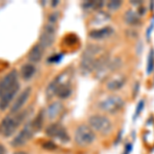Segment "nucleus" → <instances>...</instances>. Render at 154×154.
<instances>
[{"label": "nucleus", "instance_id": "39448f33", "mask_svg": "<svg viewBox=\"0 0 154 154\" xmlns=\"http://www.w3.org/2000/svg\"><path fill=\"white\" fill-rule=\"evenodd\" d=\"M36 134V131L34 130V128L32 126L31 122L27 123L24 126V128L14 138V140L11 141V146L14 147H21V146L25 145L30 139L32 138Z\"/></svg>", "mask_w": 154, "mask_h": 154}, {"label": "nucleus", "instance_id": "4be33fe9", "mask_svg": "<svg viewBox=\"0 0 154 154\" xmlns=\"http://www.w3.org/2000/svg\"><path fill=\"white\" fill-rule=\"evenodd\" d=\"M0 154H5V149L2 145H0Z\"/></svg>", "mask_w": 154, "mask_h": 154}, {"label": "nucleus", "instance_id": "0eeeda50", "mask_svg": "<svg viewBox=\"0 0 154 154\" xmlns=\"http://www.w3.org/2000/svg\"><path fill=\"white\" fill-rule=\"evenodd\" d=\"M18 83V72L17 70H11L0 80V97L7 91L11 89L14 86H16Z\"/></svg>", "mask_w": 154, "mask_h": 154}, {"label": "nucleus", "instance_id": "9b49d317", "mask_svg": "<svg viewBox=\"0 0 154 154\" xmlns=\"http://www.w3.org/2000/svg\"><path fill=\"white\" fill-rule=\"evenodd\" d=\"M125 82H126V78L125 75H122V74L121 75H116L112 77L110 80L107 81L106 88L107 89H109L111 91H115L122 88L125 84Z\"/></svg>", "mask_w": 154, "mask_h": 154}, {"label": "nucleus", "instance_id": "dca6fc26", "mask_svg": "<svg viewBox=\"0 0 154 154\" xmlns=\"http://www.w3.org/2000/svg\"><path fill=\"white\" fill-rule=\"evenodd\" d=\"M35 67H34L32 64H26L22 67L21 69V75L22 77L25 79V80H28V79L31 78L32 76L35 73Z\"/></svg>", "mask_w": 154, "mask_h": 154}, {"label": "nucleus", "instance_id": "a211bd4d", "mask_svg": "<svg viewBox=\"0 0 154 154\" xmlns=\"http://www.w3.org/2000/svg\"><path fill=\"white\" fill-rule=\"evenodd\" d=\"M30 122H31L32 126H33L34 130H35L36 133H37L38 131L41 130L42 125H43V114H42V113L38 114V115H37L32 121H30Z\"/></svg>", "mask_w": 154, "mask_h": 154}, {"label": "nucleus", "instance_id": "6e6552de", "mask_svg": "<svg viewBox=\"0 0 154 154\" xmlns=\"http://www.w3.org/2000/svg\"><path fill=\"white\" fill-rule=\"evenodd\" d=\"M45 134L48 137H51V138L59 139L62 142L69 141V136L66 128L64 126H62L60 123H51V125H49L45 128Z\"/></svg>", "mask_w": 154, "mask_h": 154}, {"label": "nucleus", "instance_id": "4468645a", "mask_svg": "<svg viewBox=\"0 0 154 154\" xmlns=\"http://www.w3.org/2000/svg\"><path fill=\"white\" fill-rule=\"evenodd\" d=\"M63 109H64V106L61 102H59V101L54 102V103H51V105L48 107V109H46V116H48L49 119H54L61 114Z\"/></svg>", "mask_w": 154, "mask_h": 154}, {"label": "nucleus", "instance_id": "aec40b11", "mask_svg": "<svg viewBox=\"0 0 154 154\" xmlns=\"http://www.w3.org/2000/svg\"><path fill=\"white\" fill-rule=\"evenodd\" d=\"M95 20L98 24H103V23H105V22L109 21V20H110V17H109L106 12L101 11V12H99V14H97Z\"/></svg>", "mask_w": 154, "mask_h": 154}, {"label": "nucleus", "instance_id": "f8f14e48", "mask_svg": "<svg viewBox=\"0 0 154 154\" xmlns=\"http://www.w3.org/2000/svg\"><path fill=\"white\" fill-rule=\"evenodd\" d=\"M43 53H44V48L39 43H37L29 51L28 60L31 63H38V62L41 61L42 57H43Z\"/></svg>", "mask_w": 154, "mask_h": 154}, {"label": "nucleus", "instance_id": "f257e3e1", "mask_svg": "<svg viewBox=\"0 0 154 154\" xmlns=\"http://www.w3.org/2000/svg\"><path fill=\"white\" fill-rule=\"evenodd\" d=\"M26 117L27 111L18 112L14 114V115L6 116L5 118H3L1 123H0V135L5 137V138L12 136Z\"/></svg>", "mask_w": 154, "mask_h": 154}, {"label": "nucleus", "instance_id": "ddd939ff", "mask_svg": "<svg viewBox=\"0 0 154 154\" xmlns=\"http://www.w3.org/2000/svg\"><path fill=\"white\" fill-rule=\"evenodd\" d=\"M113 29L111 27H103L101 29H97V30H93V31L89 32V37L93 39H104L107 38V37L111 36L113 34Z\"/></svg>", "mask_w": 154, "mask_h": 154}, {"label": "nucleus", "instance_id": "412c9836", "mask_svg": "<svg viewBox=\"0 0 154 154\" xmlns=\"http://www.w3.org/2000/svg\"><path fill=\"white\" fill-rule=\"evenodd\" d=\"M43 147L45 148V149H48V150H54V149H56V148H57V146L54 145V143H51V142H48V143L43 144Z\"/></svg>", "mask_w": 154, "mask_h": 154}, {"label": "nucleus", "instance_id": "7ed1b4c3", "mask_svg": "<svg viewBox=\"0 0 154 154\" xmlns=\"http://www.w3.org/2000/svg\"><path fill=\"white\" fill-rule=\"evenodd\" d=\"M125 103L123 98H121L118 95H110V96H107L106 98L102 99L99 102L98 107L100 110L104 111V112L114 114L119 112L125 107Z\"/></svg>", "mask_w": 154, "mask_h": 154}, {"label": "nucleus", "instance_id": "6ab92c4d", "mask_svg": "<svg viewBox=\"0 0 154 154\" xmlns=\"http://www.w3.org/2000/svg\"><path fill=\"white\" fill-rule=\"evenodd\" d=\"M122 5V1L120 0H113V1H109L107 4V8L111 11H116Z\"/></svg>", "mask_w": 154, "mask_h": 154}, {"label": "nucleus", "instance_id": "f3484780", "mask_svg": "<svg viewBox=\"0 0 154 154\" xmlns=\"http://www.w3.org/2000/svg\"><path fill=\"white\" fill-rule=\"evenodd\" d=\"M125 21L128 25H137L140 22V18L135 11H128L125 14Z\"/></svg>", "mask_w": 154, "mask_h": 154}, {"label": "nucleus", "instance_id": "9d476101", "mask_svg": "<svg viewBox=\"0 0 154 154\" xmlns=\"http://www.w3.org/2000/svg\"><path fill=\"white\" fill-rule=\"evenodd\" d=\"M19 88H20V83H18L16 86H14L11 89L7 91L6 93H4L3 95L0 97V110L3 111L8 107V105L11 104V102L14 100L16 94L18 93Z\"/></svg>", "mask_w": 154, "mask_h": 154}, {"label": "nucleus", "instance_id": "20e7f679", "mask_svg": "<svg viewBox=\"0 0 154 154\" xmlns=\"http://www.w3.org/2000/svg\"><path fill=\"white\" fill-rule=\"evenodd\" d=\"M96 140V134L88 125H81L77 126L75 134H74V141L78 146L85 147L91 145Z\"/></svg>", "mask_w": 154, "mask_h": 154}, {"label": "nucleus", "instance_id": "2eb2a0df", "mask_svg": "<svg viewBox=\"0 0 154 154\" xmlns=\"http://www.w3.org/2000/svg\"><path fill=\"white\" fill-rule=\"evenodd\" d=\"M71 91H72V89L70 88V84L64 81V82L60 84V86L57 88L56 95L61 99H66L71 95Z\"/></svg>", "mask_w": 154, "mask_h": 154}, {"label": "nucleus", "instance_id": "5701e85b", "mask_svg": "<svg viewBox=\"0 0 154 154\" xmlns=\"http://www.w3.org/2000/svg\"><path fill=\"white\" fill-rule=\"evenodd\" d=\"M14 154H28L27 152H24V151H18V152L14 153Z\"/></svg>", "mask_w": 154, "mask_h": 154}, {"label": "nucleus", "instance_id": "f03ea898", "mask_svg": "<svg viewBox=\"0 0 154 154\" xmlns=\"http://www.w3.org/2000/svg\"><path fill=\"white\" fill-rule=\"evenodd\" d=\"M88 126L94 131L105 136L111 133L113 128V123L107 116L95 114L88 118Z\"/></svg>", "mask_w": 154, "mask_h": 154}, {"label": "nucleus", "instance_id": "1a4fd4ad", "mask_svg": "<svg viewBox=\"0 0 154 154\" xmlns=\"http://www.w3.org/2000/svg\"><path fill=\"white\" fill-rule=\"evenodd\" d=\"M30 94H31V88H26L23 91H22L21 95L17 98V100L14 101V103L12 104V106H11V112L12 114L18 113L19 111L23 108V106L26 104L27 100L29 99Z\"/></svg>", "mask_w": 154, "mask_h": 154}, {"label": "nucleus", "instance_id": "423d86ee", "mask_svg": "<svg viewBox=\"0 0 154 154\" xmlns=\"http://www.w3.org/2000/svg\"><path fill=\"white\" fill-rule=\"evenodd\" d=\"M54 35H56V27H54V24L49 23L48 25H45L43 28V31H42L40 35L39 44L43 48L51 46L54 41Z\"/></svg>", "mask_w": 154, "mask_h": 154}]
</instances>
